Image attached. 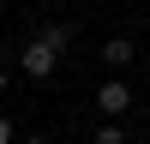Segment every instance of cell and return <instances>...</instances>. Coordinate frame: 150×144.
<instances>
[{"instance_id":"obj_5","label":"cell","mask_w":150,"mask_h":144,"mask_svg":"<svg viewBox=\"0 0 150 144\" xmlns=\"http://www.w3.org/2000/svg\"><path fill=\"white\" fill-rule=\"evenodd\" d=\"M90 144H132V138H126V126H120V120H102V126L90 132Z\"/></svg>"},{"instance_id":"obj_1","label":"cell","mask_w":150,"mask_h":144,"mask_svg":"<svg viewBox=\"0 0 150 144\" xmlns=\"http://www.w3.org/2000/svg\"><path fill=\"white\" fill-rule=\"evenodd\" d=\"M18 72H24V78H36V84H48V78L60 72V54L42 42V36H30V42L18 48Z\"/></svg>"},{"instance_id":"obj_7","label":"cell","mask_w":150,"mask_h":144,"mask_svg":"<svg viewBox=\"0 0 150 144\" xmlns=\"http://www.w3.org/2000/svg\"><path fill=\"white\" fill-rule=\"evenodd\" d=\"M6 90H12V72H6V66H0V96H6Z\"/></svg>"},{"instance_id":"obj_3","label":"cell","mask_w":150,"mask_h":144,"mask_svg":"<svg viewBox=\"0 0 150 144\" xmlns=\"http://www.w3.org/2000/svg\"><path fill=\"white\" fill-rule=\"evenodd\" d=\"M132 60H138V42L132 36H108L102 42V66H132Z\"/></svg>"},{"instance_id":"obj_8","label":"cell","mask_w":150,"mask_h":144,"mask_svg":"<svg viewBox=\"0 0 150 144\" xmlns=\"http://www.w3.org/2000/svg\"><path fill=\"white\" fill-rule=\"evenodd\" d=\"M24 144H54V138H48V132H30V138H24Z\"/></svg>"},{"instance_id":"obj_2","label":"cell","mask_w":150,"mask_h":144,"mask_svg":"<svg viewBox=\"0 0 150 144\" xmlns=\"http://www.w3.org/2000/svg\"><path fill=\"white\" fill-rule=\"evenodd\" d=\"M126 108H132V84L126 78H102L96 84V114L114 120V114H126Z\"/></svg>"},{"instance_id":"obj_6","label":"cell","mask_w":150,"mask_h":144,"mask_svg":"<svg viewBox=\"0 0 150 144\" xmlns=\"http://www.w3.org/2000/svg\"><path fill=\"white\" fill-rule=\"evenodd\" d=\"M18 138V126H12V114H0V144H12Z\"/></svg>"},{"instance_id":"obj_4","label":"cell","mask_w":150,"mask_h":144,"mask_svg":"<svg viewBox=\"0 0 150 144\" xmlns=\"http://www.w3.org/2000/svg\"><path fill=\"white\" fill-rule=\"evenodd\" d=\"M36 36H42V42L54 48L60 60H66V48H72V36H78V30H72V24H60V18H48V24H42V30H36Z\"/></svg>"}]
</instances>
